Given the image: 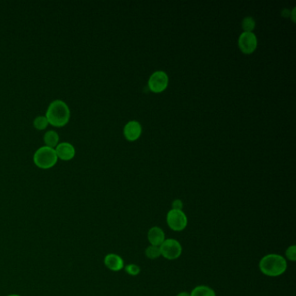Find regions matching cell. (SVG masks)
I'll return each mask as SVG.
<instances>
[{"label":"cell","mask_w":296,"mask_h":296,"mask_svg":"<svg viewBox=\"0 0 296 296\" xmlns=\"http://www.w3.org/2000/svg\"><path fill=\"white\" fill-rule=\"evenodd\" d=\"M259 268L265 276L277 277L286 271L287 261L280 255L270 254L264 256L260 261Z\"/></svg>","instance_id":"obj_1"},{"label":"cell","mask_w":296,"mask_h":296,"mask_svg":"<svg viewBox=\"0 0 296 296\" xmlns=\"http://www.w3.org/2000/svg\"><path fill=\"white\" fill-rule=\"evenodd\" d=\"M70 111L66 103L62 100H55L50 104L46 117L51 125L62 127L69 122Z\"/></svg>","instance_id":"obj_2"},{"label":"cell","mask_w":296,"mask_h":296,"mask_svg":"<svg viewBox=\"0 0 296 296\" xmlns=\"http://www.w3.org/2000/svg\"><path fill=\"white\" fill-rule=\"evenodd\" d=\"M33 162L40 169H50L57 163L56 151L51 147H40L33 156Z\"/></svg>","instance_id":"obj_3"},{"label":"cell","mask_w":296,"mask_h":296,"mask_svg":"<svg viewBox=\"0 0 296 296\" xmlns=\"http://www.w3.org/2000/svg\"><path fill=\"white\" fill-rule=\"evenodd\" d=\"M161 256H163L165 259H177L182 255V245L178 241L174 239H167L162 243L160 246Z\"/></svg>","instance_id":"obj_4"},{"label":"cell","mask_w":296,"mask_h":296,"mask_svg":"<svg viewBox=\"0 0 296 296\" xmlns=\"http://www.w3.org/2000/svg\"><path fill=\"white\" fill-rule=\"evenodd\" d=\"M167 223L172 230L182 231L188 224L187 215L183 210L171 209L167 214Z\"/></svg>","instance_id":"obj_5"},{"label":"cell","mask_w":296,"mask_h":296,"mask_svg":"<svg viewBox=\"0 0 296 296\" xmlns=\"http://www.w3.org/2000/svg\"><path fill=\"white\" fill-rule=\"evenodd\" d=\"M169 77L163 71H157L151 75L149 79V88L154 93H160L166 89Z\"/></svg>","instance_id":"obj_6"},{"label":"cell","mask_w":296,"mask_h":296,"mask_svg":"<svg viewBox=\"0 0 296 296\" xmlns=\"http://www.w3.org/2000/svg\"><path fill=\"white\" fill-rule=\"evenodd\" d=\"M239 48L245 54H251L257 47V38L253 33H244L238 39Z\"/></svg>","instance_id":"obj_7"},{"label":"cell","mask_w":296,"mask_h":296,"mask_svg":"<svg viewBox=\"0 0 296 296\" xmlns=\"http://www.w3.org/2000/svg\"><path fill=\"white\" fill-rule=\"evenodd\" d=\"M123 133L125 136L126 139L129 141H136L139 138L142 133V127L140 123L136 121H131L126 124L123 130Z\"/></svg>","instance_id":"obj_8"},{"label":"cell","mask_w":296,"mask_h":296,"mask_svg":"<svg viewBox=\"0 0 296 296\" xmlns=\"http://www.w3.org/2000/svg\"><path fill=\"white\" fill-rule=\"evenodd\" d=\"M56 154L57 156V158L68 161L74 157L75 156V148L72 144H70L69 142H62L57 144L56 148Z\"/></svg>","instance_id":"obj_9"},{"label":"cell","mask_w":296,"mask_h":296,"mask_svg":"<svg viewBox=\"0 0 296 296\" xmlns=\"http://www.w3.org/2000/svg\"><path fill=\"white\" fill-rule=\"evenodd\" d=\"M104 264L107 268L114 272L120 271L124 268L122 257L116 254H108L104 257Z\"/></svg>","instance_id":"obj_10"},{"label":"cell","mask_w":296,"mask_h":296,"mask_svg":"<svg viewBox=\"0 0 296 296\" xmlns=\"http://www.w3.org/2000/svg\"><path fill=\"white\" fill-rule=\"evenodd\" d=\"M148 240L150 244L153 246L160 247L162 243L165 241V235L162 228L159 227H153L148 232Z\"/></svg>","instance_id":"obj_11"},{"label":"cell","mask_w":296,"mask_h":296,"mask_svg":"<svg viewBox=\"0 0 296 296\" xmlns=\"http://www.w3.org/2000/svg\"><path fill=\"white\" fill-rule=\"evenodd\" d=\"M190 295L191 296H215V293L209 287L202 285L195 287Z\"/></svg>","instance_id":"obj_12"},{"label":"cell","mask_w":296,"mask_h":296,"mask_svg":"<svg viewBox=\"0 0 296 296\" xmlns=\"http://www.w3.org/2000/svg\"><path fill=\"white\" fill-rule=\"evenodd\" d=\"M58 140H59V137L57 132L54 130L47 131L44 137V141H45L46 146L51 147V148L57 146Z\"/></svg>","instance_id":"obj_13"},{"label":"cell","mask_w":296,"mask_h":296,"mask_svg":"<svg viewBox=\"0 0 296 296\" xmlns=\"http://www.w3.org/2000/svg\"><path fill=\"white\" fill-rule=\"evenodd\" d=\"M145 256H146L149 259L151 260H155L157 259V258H158V257L161 256L160 247L150 245V246L147 247L146 250H145Z\"/></svg>","instance_id":"obj_14"},{"label":"cell","mask_w":296,"mask_h":296,"mask_svg":"<svg viewBox=\"0 0 296 296\" xmlns=\"http://www.w3.org/2000/svg\"><path fill=\"white\" fill-rule=\"evenodd\" d=\"M242 26L244 29V33H252L253 30L256 27V22L251 17H247L243 21Z\"/></svg>","instance_id":"obj_15"},{"label":"cell","mask_w":296,"mask_h":296,"mask_svg":"<svg viewBox=\"0 0 296 296\" xmlns=\"http://www.w3.org/2000/svg\"><path fill=\"white\" fill-rule=\"evenodd\" d=\"M48 123L49 122H48L47 118L43 117V116H39V117L35 118V120L33 122V125L37 130H45V128L48 126Z\"/></svg>","instance_id":"obj_16"},{"label":"cell","mask_w":296,"mask_h":296,"mask_svg":"<svg viewBox=\"0 0 296 296\" xmlns=\"http://www.w3.org/2000/svg\"><path fill=\"white\" fill-rule=\"evenodd\" d=\"M125 272L130 275V276H137L139 275V273L141 271V269L139 268V266L136 265V264H130V265H127L126 267H124Z\"/></svg>","instance_id":"obj_17"},{"label":"cell","mask_w":296,"mask_h":296,"mask_svg":"<svg viewBox=\"0 0 296 296\" xmlns=\"http://www.w3.org/2000/svg\"><path fill=\"white\" fill-rule=\"evenodd\" d=\"M286 256L289 261H296V245H292L290 247H288V249L286 250Z\"/></svg>","instance_id":"obj_18"},{"label":"cell","mask_w":296,"mask_h":296,"mask_svg":"<svg viewBox=\"0 0 296 296\" xmlns=\"http://www.w3.org/2000/svg\"><path fill=\"white\" fill-rule=\"evenodd\" d=\"M183 204L181 200H174L172 203V209L174 210H183Z\"/></svg>","instance_id":"obj_19"},{"label":"cell","mask_w":296,"mask_h":296,"mask_svg":"<svg viewBox=\"0 0 296 296\" xmlns=\"http://www.w3.org/2000/svg\"><path fill=\"white\" fill-rule=\"evenodd\" d=\"M176 296H191V295L189 294V293L187 292H182L178 294Z\"/></svg>","instance_id":"obj_20"},{"label":"cell","mask_w":296,"mask_h":296,"mask_svg":"<svg viewBox=\"0 0 296 296\" xmlns=\"http://www.w3.org/2000/svg\"><path fill=\"white\" fill-rule=\"evenodd\" d=\"M18 296V295H10V296Z\"/></svg>","instance_id":"obj_21"}]
</instances>
